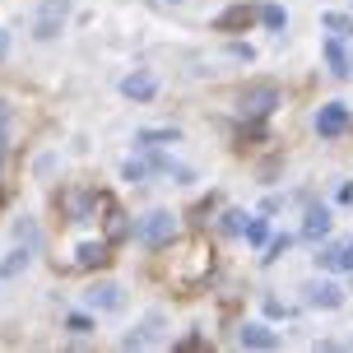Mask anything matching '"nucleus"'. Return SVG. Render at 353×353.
I'll use <instances>...</instances> for the list:
<instances>
[{"label":"nucleus","instance_id":"obj_21","mask_svg":"<svg viewBox=\"0 0 353 353\" xmlns=\"http://www.w3.org/2000/svg\"><path fill=\"white\" fill-rule=\"evenodd\" d=\"M288 247H293V237H274V242L265 247V256H261V261H265V265H274V261H279V256H283Z\"/></svg>","mask_w":353,"mask_h":353},{"label":"nucleus","instance_id":"obj_6","mask_svg":"<svg viewBox=\"0 0 353 353\" xmlns=\"http://www.w3.org/2000/svg\"><path fill=\"white\" fill-rule=\"evenodd\" d=\"M316 130L321 135H344V130H349V107L344 103H325L316 112Z\"/></svg>","mask_w":353,"mask_h":353},{"label":"nucleus","instance_id":"obj_20","mask_svg":"<svg viewBox=\"0 0 353 353\" xmlns=\"http://www.w3.org/2000/svg\"><path fill=\"white\" fill-rule=\"evenodd\" d=\"M247 242H256V247L270 242V223H265V219H251V223H247Z\"/></svg>","mask_w":353,"mask_h":353},{"label":"nucleus","instance_id":"obj_17","mask_svg":"<svg viewBox=\"0 0 353 353\" xmlns=\"http://www.w3.org/2000/svg\"><path fill=\"white\" fill-rule=\"evenodd\" d=\"M23 265H28V251H23V247H19V251H10V256L0 261V279H14V274L23 270Z\"/></svg>","mask_w":353,"mask_h":353},{"label":"nucleus","instance_id":"obj_12","mask_svg":"<svg viewBox=\"0 0 353 353\" xmlns=\"http://www.w3.org/2000/svg\"><path fill=\"white\" fill-rule=\"evenodd\" d=\"M181 140V130H176V125H163V130H140V135H135V144H140V149H159V144H176Z\"/></svg>","mask_w":353,"mask_h":353},{"label":"nucleus","instance_id":"obj_4","mask_svg":"<svg viewBox=\"0 0 353 353\" xmlns=\"http://www.w3.org/2000/svg\"><path fill=\"white\" fill-rule=\"evenodd\" d=\"M84 302L93 307V312H121L125 307V288L112 283V279H103V283H93V288H84Z\"/></svg>","mask_w":353,"mask_h":353},{"label":"nucleus","instance_id":"obj_15","mask_svg":"<svg viewBox=\"0 0 353 353\" xmlns=\"http://www.w3.org/2000/svg\"><path fill=\"white\" fill-rule=\"evenodd\" d=\"M93 205H98V195H70V200H65V210H70L74 223H88V210H93Z\"/></svg>","mask_w":353,"mask_h":353},{"label":"nucleus","instance_id":"obj_16","mask_svg":"<svg viewBox=\"0 0 353 353\" xmlns=\"http://www.w3.org/2000/svg\"><path fill=\"white\" fill-rule=\"evenodd\" d=\"M149 172H159V168H154V159H130V163L121 168V176H125V181H144Z\"/></svg>","mask_w":353,"mask_h":353},{"label":"nucleus","instance_id":"obj_7","mask_svg":"<svg viewBox=\"0 0 353 353\" xmlns=\"http://www.w3.org/2000/svg\"><path fill=\"white\" fill-rule=\"evenodd\" d=\"M237 344H242V349H274V344H279V335H274L270 325H261V321H251V325H242V330H237Z\"/></svg>","mask_w":353,"mask_h":353},{"label":"nucleus","instance_id":"obj_22","mask_svg":"<svg viewBox=\"0 0 353 353\" xmlns=\"http://www.w3.org/2000/svg\"><path fill=\"white\" fill-rule=\"evenodd\" d=\"M261 19H265V28H283V23H288V14H283L279 5H265Z\"/></svg>","mask_w":353,"mask_h":353},{"label":"nucleus","instance_id":"obj_26","mask_svg":"<svg viewBox=\"0 0 353 353\" xmlns=\"http://www.w3.org/2000/svg\"><path fill=\"white\" fill-rule=\"evenodd\" d=\"M5 117H10V103H5V98H0V121H5Z\"/></svg>","mask_w":353,"mask_h":353},{"label":"nucleus","instance_id":"obj_9","mask_svg":"<svg viewBox=\"0 0 353 353\" xmlns=\"http://www.w3.org/2000/svg\"><path fill=\"white\" fill-rule=\"evenodd\" d=\"M316 265H321V270H353V237H349V242L325 247V251L316 256Z\"/></svg>","mask_w":353,"mask_h":353},{"label":"nucleus","instance_id":"obj_25","mask_svg":"<svg viewBox=\"0 0 353 353\" xmlns=\"http://www.w3.org/2000/svg\"><path fill=\"white\" fill-rule=\"evenodd\" d=\"M5 52H10V28H0V61H5Z\"/></svg>","mask_w":353,"mask_h":353},{"label":"nucleus","instance_id":"obj_27","mask_svg":"<svg viewBox=\"0 0 353 353\" xmlns=\"http://www.w3.org/2000/svg\"><path fill=\"white\" fill-rule=\"evenodd\" d=\"M349 344H353V339H349Z\"/></svg>","mask_w":353,"mask_h":353},{"label":"nucleus","instance_id":"obj_24","mask_svg":"<svg viewBox=\"0 0 353 353\" xmlns=\"http://www.w3.org/2000/svg\"><path fill=\"white\" fill-rule=\"evenodd\" d=\"M65 330H70V335H88L93 325H88V316H70V321H65Z\"/></svg>","mask_w":353,"mask_h":353},{"label":"nucleus","instance_id":"obj_23","mask_svg":"<svg viewBox=\"0 0 353 353\" xmlns=\"http://www.w3.org/2000/svg\"><path fill=\"white\" fill-rule=\"evenodd\" d=\"M223 228H228V232H247V214H237V210L223 214Z\"/></svg>","mask_w":353,"mask_h":353},{"label":"nucleus","instance_id":"obj_5","mask_svg":"<svg viewBox=\"0 0 353 353\" xmlns=\"http://www.w3.org/2000/svg\"><path fill=\"white\" fill-rule=\"evenodd\" d=\"M302 302L307 307H325V312H335V307H344V288L330 279H312L307 288H302Z\"/></svg>","mask_w":353,"mask_h":353},{"label":"nucleus","instance_id":"obj_19","mask_svg":"<svg viewBox=\"0 0 353 353\" xmlns=\"http://www.w3.org/2000/svg\"><path fill=\"white\" fill-rule=\"evenodd\" d=\"M247 5H232L228 14H219V28H223V33H228V28H242V23H247Z\"/></svg>","mask_w":353,"mask_h":353},{"label":"nucleus","instance_id":"obj_11","mask_svg":"<svg viewBox=\"0 0 353 353\" xmlns=\"http://www.w3.org/2000/svg\"><path fill=\"white\" fill-rule=\"evenodd\" d=\"M325 65H330V74H339V79H349V74H353V56L339 47V37H335V42H325Z\"/></svg>","mask_w":353,"mask_h":353},{"label":"nucleus","instance_id":"obj_10","mask_svg":"<svg viewBox=\"0 0 353 353\" xmlns=\"http://www.w3.org/2000/svg\"><path fill=\"white\" fill-rule=\"evenodd\" d=\"M330 223H335V219H330V210L312 205V210H307V223H302V237H307V242H321V237L330 232Z\"/></svg>","mask_w":353,"mask_h":353},{"label":"nucleus","instance_id":"obj_8","mask_svg":"<svg viewBox=\"0 0 353 353\" xmlns=\"http://www.w3.org/2000/svg\"><path fill=\"white\" fill-rule=\"evenodd\" d=\"M121 93L125 98H135V103H149V98H154V93H159V79H154V74H125L121 79Z\"/></svg>","mask_w":353,"mask_h":353},{"label":"nucleus","instance_id":"obj_14","mask_svg":"<svg viewBox=\"0 0 353 353\" xmlns=\"http://www.w3.org/2000/svg\"><path fill=\"white\" fill-rule=\"evenodd\" d=\"M107 261V242H84L74 251V265H103Z\"/></svg>","mask_w":353,"mask_h":353},{"label":"nucleus","instance_id":"obj_1","mask_svg":"<svg viewBox=\"0 0 353 353\" xmlns=\"http://www.w3.org/2000/svg\"><path fill=\"white\" fill-rule=\"evenodd\" d=\"M70 19V0H37V14H33V37L37 42H52Z\"/></svg>","mask_w":353,"mask_h":353},{"label":"nucleus","instance_id":"obj_2","mask_svg":"<svg viewBox=\"0 0 353 353\" xmlns=\"http://www.w3.org/2000/svg\"><path fill=\"white\" fill-rule=\"evenodd\" d=\"M279 107V88L274 84H251L242 98H237V112L247 117V121H261V117H270Z\"/></svg>","mask_w":353,"mask_h":353},{"label":"nucleus","instance_id":"obj_18","mask_svg":"<svg viewBox=\"0 0 353 353\" xmlns=\"http://www.w3.org/2000/svg\"><path fill=\"white\" fill-rule=\"evenodd\" d=\"M321 23H325L335 37H349V33H353V19H349V14H321Z\"/></svg>","mask_w":353,"mask_h":353},{"label":"nucleus","instance_id":"obj_3","mask_svg":"<svg viewBox=\"0 0 353 353\" xmlns=\"http://www.w3.org/2000/svg\"><path fill=\"white\" fill-rule=\"evenodd\" d=\"M172 237H176V219L168 210H154V214L140 219V242L144 247H168Z\"/></svg>","mask_w":353,"mask_h":353},{"label":"nucleus","instance_id":"obj_13","mask_svg":"<svg viewBox=\"0 0 353 353\" xmlns=\"http://www.w3.org/2000/svg\"><path fill=\"white\" fill-rule=\"evenodd\" d=\"M159 325H163V316H149V321H144V330H130L121 344H125V349H144V344H154V339H159Z\"/></svg>","mask_w":353,"mask_h":353}]
</instances>
